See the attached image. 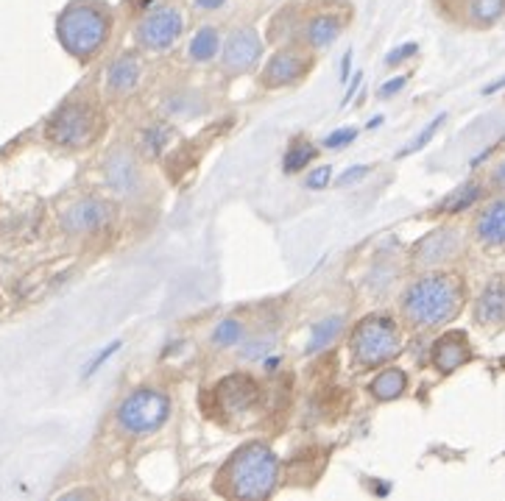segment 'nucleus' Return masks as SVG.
Returning a JSON list of instances; mask_svg holds the SVG:
<instances>
[{"label":"nucleus","instance_id":"1","mask_svg":"<svg viewBox=\"0 0 505 501\" xmlns=\"http://www.w3.org/2000/svg\"><path fill=\"white\" fill-rule=\"evenodd\" d=\"M464 301L466 292L455 273L430 271L405 287L400 312L413 329H438L461 315Z\"/></svg>","mask_w":505,"mask_h":501},{"label":"nucleus","instance_id":"2","mask_svg":"<svg viewBox=\"0 0 505 501\" xmlns=\"http://www.w3.org/2000/svg\"><path fill=\"white\" fill-rule=\"evenodd\" d=\"M279 460L266 443H248L232 454L221 470V485L227 496L243 501H263L276 490Z\"/></svg>","mask_w":505,"mask_h":501},{"label":"nucleus","instance_id":"3","mask_svg":"<svg viewBox=\"0 0 505 501\" xmlns=\"http://www.w3.org/2000/svg\"><path fill=\"white\" fill-rule=\"evenodd\" d=\"M109 34L112 14L106 6L93 4V0H76L56 20V37H59L62 48L81 62L93 58L106 45Z\"/></svg>","mask_w":505,"mask_h":501},{"label":"nucleus","instance_id":"4","mask_svg":"<svg viewBox=\"0 0 505 501\" xmlns=\"http://www.w3.org/2000/svg\"><path fill=\"white\" fill-rule=\"evenodd\" d=\"M349 351L357 368H383L402 351V337L394 318L369 315L352 329Z\"/></svg>","mask_w":505,"mask_h":501},{"label":"nucleus","instance_id":"5","mask_svg":"<svg viewBox=\"0 0 505 501\" xmlns=\"http://www.w3.org/2000/svg\"><path fill=\"white\" fill-rule=\"evenodd\" d=\"M167 418H171V398L157 388H137L115 412L118 429L129 437H149L162 429Z\"/></svg>","mask_w":505,"mask_h":501},{"label":"nucleus","instance_id":"6","mask_svg":"<svg viewBox=\"0 0 505 501\" xmlns=\"http://www.w3.org/2000/svg\"><path fill=\"white\" fill-rule=\"evenodd\" d=\"M101 134V114L87 101H70L50 117L48 139L62 148H84Z\"/></svg>","mask_w":505,"mask_h":501},{"label":"nucleus","instance_id":"7","mask_svg":"<svg viewBox=\"0 0 505 501\" xmlns=\"http://www.w3.org/2000/svg\"><path fill=\"white\" fill-rule=\"evenodd\" d=\"M185 31V17L176 6H157L149 14H143V20L134 28V40L140 48L162 53L171 50Z\"/></svg>","mask_w":505,"mask_h":501},{"label":"nucleus","instance_id":"8","mask_svg":"<svg viewBox=\"0 0 505 501\" xmlns=\"http://www.w3.org/2000/svg\"><path fill=\"white\" fill-rule=\"evenodd\" d=\"M464 251V237L455 226H444V228H436L430 234H425L422 240H419L410 251L413 262L419 268H438V264L455 259L458 254Z\"/></svg>","mask_w":505,"mask_h":501},{"label":"nucleus","instance_id":"9","mask_svg":"<svg viewBox=\"0 0 505 501\" xmlns=\"http://www.w3.org/2000/svg\"><path fill=\"white\" fill-rule=\"evenodd\" d=\"M307 70H311V56L299 48H283L268 58L260 81L266 90H285V86L299 84Z\"/></svg>","mask_w":505,"mask_h":501},{"label":"nucleus","instance_id":"10","mask_svg":"<svg viewBox=\"0 0 505 501\" xmlns=\"http://www.w3.org/2000/svg\"><path fill=\"white\" fill-rule=\"evenodd\" d=\"M263 58V40L255 28H238L221 45V62L230 73H248Z\"/></svg>","mask_w":505,"mask_h":501},{"label":"nucleus","instance_id":"11","mask_svg":"<svg viewBox=\"0 0 505 501\" xmlns=\"http://www.w3.org/2000/svg\"><path fill=\"white\" fill-rule=\"evenodd\" d=\"M109 220H112V203L101 198H84L65 210L62 228L68 234H90V231H101Z\"/></svg>","mask_w":505,"mask_h":501},{"label":"nucleus","instance_id":"12","mask_svg":"<svg viewBox=\"0 0 505 501\" xmlns=\"http://www.w3.org/2000/svg\"><path fill=\"white\" fill-rule=\"evenodd\" d=\"M260 396V388L257 381L246 376V373H235L230 379H223L221 385L215 388V398H218V407L223 412H232V416H238V412H246L251 404L257 401Z\"/></svg>","mask_w":505,"mask_h":501},{"label":"nucleus","instance_id":"13","mask_svg":"<svg viewBox=\"0 0 505 501\" xmlns=\"http://www.w3.org/2000/svg\"><path fill=\"white\" fill-rule=\"evenodd\" d=\"M104 179L112 192H118L123 198H131L140 192V167L131 159V154H126V151H115L106 159Z\"/></svg>","mask_w":505,"mask_h":501},{"label":"nucleus","instance_id":"14","mask_svg":"<svg viewBox=\"0 0 505 501\" xmlns=\"http://www.w3.org/2000/svg\"><path fill=\"white\" fill-rule=\"evenodd\" d=\"M474 237L483 248H505V195L489 201L474 218Z\"/></svg>","mask_w":505,"mask_h":501},{"label":"nucleus","instance_id":"15","mask_svg":"<svg viewBox=\"0 0 505 501\" xmlns=\"http://www.w3.org/2000/svg\"><path fill=\"white\" fill-rule=\"evenodd\" d=\"M433 368H438L441 373H453L458 371L461 365H466L472 360V348H469V340L464 332H450L444 335L433 343Z\"/></svg>","mask_w":505,"mask_h":501},{"label":"nucleus","instance_id":"16","mask_svg":"<svg viewBox=\"0 0 505 501\" xmlns=\"http://www.w3.org/2000/svg\"><path fill=\"white\" fill-rule=\"evenodd\" d=\"M474 320H478L481 327H486V329L505 323V279L494 276L481 290L478 301H474Z\"/></svg>","mask_w":505,"mask_h":501},{"label":"nucleus","instance_id":"17","mask_svg":"<svg viewBox=\"0 0 505 501\" xmlns=\"http://www.w3.org/2000/svg\"><path fill=\"white\" fill-rule=\"evenodd\" d=\"M140 78H143V65H140V58L131 53L115 58L106 70V86H109V93H115V95L131 93L140 84Z\"/></svg>","mask_w":505,"mask_h":501},{"label":"nucleus","instance_id":"18","mask_svg":"<svg viewBox=\"0 0 505 501\" xmlns=\"http://www.w3.org/2000/svg\"><path fill=\"white\" fill-rule=\"evenodd\" d=\"M341 28H344V22H341L338 14H316V17H311L304 22V31H302L304 45L313 48V50H327L335 40L341 37Z\"/></svg>","mask_w":505,"mask_h":501},{"label":"nucleus","instance_id":"19","mask_svg":"<svg viewBox=\"0 0 505 501\" xmlns=\"http://www.w3.org/2000/svg\"><path fill=\"white\" fill-rule=\"evenodd\" d=\"M221 31L215 25H202L199 31L193 34L190 45H187V58L193 65H210L212 58L221 53Z\"/></svg>","mask_w":505,"mask_h":501},{"label":"nucleus","instance_id":"20","mask_svg":"<svg viewBox=\"0 0 505 501\" xmlns=\"http://www.w3.org/2000/svg\"><path fill=\"white\" fill-rule=\"evenodd\" d=\"M408 390V373L402 368H383L369 385V393L377 401H397Z\"/></svg>","mask_w":505,"mask_h":501},{"label":"nucleus","instance_id":"21","mask_svg":"<svg viewBox=\"0 0 505 501\" xmlns=\"http://www.w3.org/2000/svg\"><path fill=\"white\" fill-rule=\"evenodd\" d=\"M483 195V187L478 182H466L464 187H458L455 192L446 195L438 206H436V212L438 215H458V212H466L472 203H478Z\"/></svg>","mask_w":505,"mask_h":501},{"label":"nucleus","instance_id":"22","mask_svg":"<svg viewBox=\"0 0 505 501\" xmlns=\"http://www.w3.org/2000/svg\"><path fill=\"white\" fill-rule=\"evenodd\" d=\"M341 327H344V318H341V315H335V318H327V320L316 323L311 340H307V353H319V351H324L335 337L341 335Z\"/></svg>","mask_w":505,"mask_h":501},{"label":"nucleus","instance_id":"23","mask_svg":"<svg viewBox=\"0 0 505 501\" xmlns=\"http://www.w3.org/2000/svg\"><path fill=\"white\" fill-rule=\"evenodd\" d=\"M466 12L474 25H494L505 14V0H469Z\"/></svg>","mask_w":505,"mask_h":501},{"label":"nucleus","instance_id":"24","mask_svg":"<svg viewBox=\"0 0 505 501\" xmlns=\"http://www.w3.org/2000/svg\"><path fill=\"white\" fill-rule=\"evenodd\" d=\"M316 157H319L316 145H311V142H293L291 148H288V154H285V159H283V170L285 173H302Z\"/></svg>","mask_w":505,"mask_h":501},{"label":"nucleus","instance_id":"25","mask_svg":"<svg viewBox=\"0 0 505 501\" xmlns=\"http://www.w3.org/2000/svg\"><path fill=\"white\" fill-rule=\"evenodd\" d=\"M210 337H212V343H215L218 348H232V345H238V343L243 340V323L235 320V318L221 320L218 327L212 329Z\"/></svg>","mask_w":505,"mask_h":501},{"label":"nucleus","instance_id":"26","mask_svg":"<svg viewBox=\"0 0 505 501\" xmlns=\"http://www.w3.org/2000/svg\"><path fill=\"white\" fill-rule=\"evenodd\" d=\"M167 134H171V129H165V126H151V129H146L143 137H140V148H143V154H149V157H159V154L165 151Z\"/></svg>","mask_w":505,"mask_h":501},{"label":"nucleus","instance_id":"27","mask_svg":"<svg viewBox=\"0 0 505 501\" xmlns=\"http://www.w3.org/2000/svg\"><path fill=\"white\" fill-rule=\"evenodd\" d=\"M444 121H446V114H438V117H436V121H433L428 129H422V134H419V137H416V139L408 145V148H402V151H400V157H410V154H416V151H422L425 145H428V142L436 137V131L441 129V123H444Z\"/></svg>","mask_w":505,"mask_h":501},{"label":"nucleus","instance_id":"28","mask_svg":"<svg viewBox=\"0 0 505 501\" xmlns=\"http://www.w3.org/2000/svg\"><path fill=\"white\" fill-rule=\"evenodd\" d=\"M355 137H357V129H338V131H332L321 145L329 151H338V148H347L349 142H355Z\"/></svg>","mask_w":505,"mask_h":501},{"label":"nucleus","instance_id":"29","mask_svg":"<svg viewBox=\"0 0 505 501\" xmlns=\"http://www.w3.org/2000/svg\"><path fill=\"white\" fill-rule=\"evenodd\" d=\"M121 345H123L121 340H112V343H109V345H106L101 353H95V357L87 362V368H84V373H81V376H84V379H90V376H93V373H95V371H98V368H101V365H104V362L112 357V353H115V351L121 348Z\"/></svg>","mask_w":505,"mask_h":501},{"label":"nucleus","instance_id":"30","mask_svg":"<svg viewBox=\"0 0 505 501\" xmlns=\"http://www.w3.org/2000/svg\"><path fill=\"white\" fill-rule=\"evenodd\" d=\"M329 182H332V167L321 165V167H316L311 175H307V179H304V187H307V190H324Z\"/></svg>","mask_w":505,"mask_h":501},{"label":"nucleus","instance_id":"31","mask_svg":"<svg viewBox=\"0 0 505 501\" xmlns=\"http://www.w3.org/2000/svg\"><path fill=\"white\" fill-rule=\"evenodd\" d=\"M416 50H419V45H416V42H405V45L394 48V50H391V53L385 56V65H388V67H397V65H402V62H405V58H410Z\"/></svg>","mask_w":505,"mask_h":501},{"label":"nucleus","instance_id":"32","mask_svg":"<svg viewBox=\"0 0 505 501\" xmlns=\"http://www.w3.org/2000/svg\"><path fill=\"white\" fill-rule=\"evenodd\" d=\"M369 173H372V167H369V165H355V167H349L347 173H341V175H338V187H349V184L360 182L363 175H369Z\"/></svg>","mask_w":505,"mask_h":501},{"label":"nucleus","instance_id":"33","mask_svg":"<svg viewBox=\"0 0 505 501\" xmlns=\"http://www.w3.org/2000/svg\"><path fill=\"white\" fill-rule=\"evenodd\" d=\"M405 84H408V76H397L394 81H385V84L380 86V98H391V95H397Z\"/></svg>","mask_w":505,"mask_h":501},{"label":"nucleus","instance_id":"34","mask_svg":"<svg viewBox=\"0 0 505 501\" xmlns=\"http://www.w3.org/2000/svg\"><path fill=\"white\" fill-rule=\"evenodd\" d=\"M489 182H491V187H494V190L505 192V162H500V165H497V167L491 170Z\"/></svg>","mask_w":505,"mask_h":501},{"label":"nucleus","instance_id":"35","mask_svg":"<svg viewBox=\"0 0 505 501\" xmlns=\"http://www.w3.org/2000/svg\"><path fill=\"white\" fill-rule=\"evenodd\" d=\"M360 78H363L360 73H355V76H349V81H347V84H349V90H347V95H344V101H341V106H347V103L352 101V95L357 93V86H360Z\"/></svg>","mask_w":505,"mask_h":501},{"label":"nucleus","instance_id":"36","mask_svg":"<svg viewBox=\"0 0 505 501\" xmlns=\"http://www.w3.org/2000/svg\"><path fill=\"white\" fill-rule=\"evenodd\" d=\"M227 0H195V6H199L202 12H218Z\"/></svg>","mask_w":505,"mask_h":501},{"label":"nucleus","instance_id":"37","mask_svg":"<svg viewBox=\"0 0 505 501\" xmlns=\"http://www.w3.org/2000/svg\"><path fill=\"white\" fill-rule=\"evenodd\" d=\"M349 76H352V50H347L344 62H341V84H347Z\"/></svg>","mask_w":505,"mask_h":501},{"label":"nucleus","instance_id":"38","mask_svg":"<svg viewBox=\"0 0 505 501\" xmlns=\"http://www.w3.org/2000/svg\"><path fill=\"white\" fill-rule=\"evenodd\" d=\"M251 345H255V348H246V351H243L246 360H255V357H260V353L266 351V343H251Z\"/></svg>","mask_w":505,"mask_h":501},{"label":"nucleus","instance_id":"39","mask_svg":"<svg viewBox=\"0 0 505 501\" xmlns=\"http://www.w3.org/2000/svg\"><path fill=\"white\" fill-rule=\"evenodd\" d=\"M500 90H505V76H502V78H497V81H491L483 93H486V95H491V93H500Z\"/></svg>","mask_w":505,"mask_h":501},{"label":"nucleus","instance_id":"40","mask_svg":"<svg viewBox=\"0 0 505 501\" xmlns=\"http://www.w3.org/2000/svg\"><path fill=\"white\" fill-rule=\"evenodd\" d=\"M276 365H279V357H271V360H266V371H276Z\"/></svg>","mask_w":505,"mask_h":501}]
</instances>
